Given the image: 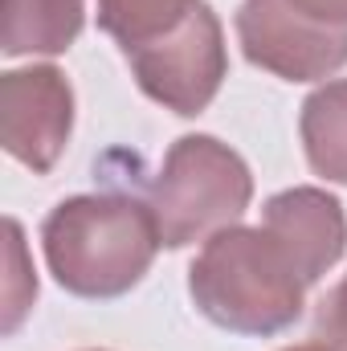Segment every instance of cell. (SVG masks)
<instances>
[{"label": "cell", "instance_id": "3", "mask_svg": "<svg viewBox=\"0 0 347 351\" xmlns=\"http://www.w3.org/2000/svg\"><path fill=\"white\" fill-rule=\"evenodd\" d=\"M254 196L250 168L237 152L217 143L213 135L176 139L164 172L152 184L147 208L156 217L160 241L168 250H184L229 229Z\"/></svg>", "mask_w": 347, "mask_h": 351}, {"label": "cell", "instance_id": "5", "mask_svg": "<svg viewBox=\"0 0 347 351\" xmlns=\"http://www.w3.org/2000/svg\"><path fill=\"white\" fill-rule=\"evenodd\" d=\"M143 94L164 102L176 114H200L225 78V37L213 8L200 0L172 33L127 53Z\"/></svg>", "mask_w": 347, "mask_h": 351}, {"label": "cell", "instance_id": "9", "mask_svg": "<svg viewBox=\"0 0 347 351\" xmlns=\"http://www.w3.org/2000/svg\"><path fill=\"white\" fill-rule=\"evenodd\" d=\"M302 147L319 176L347 184V82H327L302 102Z\"/></svg>", "mask_w": 347, "mask_h": 351}, {"label": "cell", "instance_id": "1", "mask_svg": "<svg viewBox=\"0 0 347 351\" xmlns=\"http://www.w3.org/2000/svg\"><path fill=\"white\" fill-rule=\"evenodd\" d=\"M307 274L274 229H221L188 269L192 302L204 319L237 335H278L302 315Z\"/></svg>", "mask_w": 347, "mask_h": 351}, {"label": "cell", "instance_id": "12", "mask_svg": "<svg viewBox=\"0 0 347 351\" xmlns=\"http://www.w3.org/2000/svg\"><path fill=\"white\" fill-rule=\"evenodd\" d=\"M286 351H335V348L323 339V343H298V348H286Z\"/></svg>", "mask_w": 347, "mask_h": 351}, {"label": "cell", "instance_id": "4", "mask_svg": "<svg viewBox=\"0 0 347 351\" xmlns=\"http://www.w3.org/2000/svg\"><path fill=\"white\" fill-rule=\"evenodd\" d=\"M237 37L254 66L286 82L327 78L347 62V0H246Z\"/></svg>", "mask_w": 347, "mask_h": 351}, {"label": "cell", "instance_id": "2", "mask_svg": "<svg viewBox=\"0 0 347 351\" xmlns=\"http://www.w3.org/2000/svg\"><path fill=\"white\" fill-rule=\"evenodd\" d=\"M41 241L53 278L82 298L127 294L164 245L152 208L110 192L62 200L45 217Z\"/></svg>", "mask_w": 347, "mask_h": 351}, {"label": "cell", "instance_id": "8", "mask_svg": "<svg viewBox=\"0 0 347 351\" xmlns=\"http://www.w3.org/2000/svg\"><path fill=\"white\" fill-rule=\"evenodd\" d=\"M82 29V0H4V53H62Z\"/></svg>", "mask_w": 347, "mask_h": 351}, {"label": "cell", "instance_id": "6", "mask_svg": "<svg viewBox=\"0 0 347 351\" xmlns=\"http://www.w3.org/2000/svg\"><path fill=\"white\" fill-rule=\"evenodd\" d=\"M70 123H74V94L58 70L33 66L4 74L0 139L8 156H16L33 172H49L70 139Z\"/></svg>", "mask_w": 347, "mask_h": 351}, {"label": "cell", "instance_id": "10", "mask_svg": "<svg viewBox=\"0 0 347 351\" xmlns=\"http://www.w3.org/2000/svg\"><path fill=\"white\" fill-rule=\"evenodd\" d=\"M196 4L200 0H98V25L119 41L123 53H135L172 33Z\"/></svg>", "mask_w": 347, "mask_h": 351}, {"label": "cell", "instance_id": "11", "mask_svg": "<svg viewBox=\"0 0 347 351\" xmlns=\"http://www.w3.org/2000/svg\"><path fill=\"white\" fill-rule=\"evenodd\" d=\"M319 331L335 351H347V278L323 298L319 306Z\"/></svg>", "mask_w": 347, "mask_h": 351}, {"label": "cell", "instance_id": "7", "mask_svg": "<svg viewBox=\"0 0 347 351\" xmlns=\"http://www.w3.org/2000/svg\"><path fill=\"white\" fill-rule=\"evenodd\" d=\"M265 229H274L290 254L298 258L307 282L315 286L331 265L339 262L347 245V221L344 208L335 196L319 192V188H290V192H278L270 204H265V217H261Z\"/></svg>", "mask_w": 347, "mask_h": 351}]
</instances>
